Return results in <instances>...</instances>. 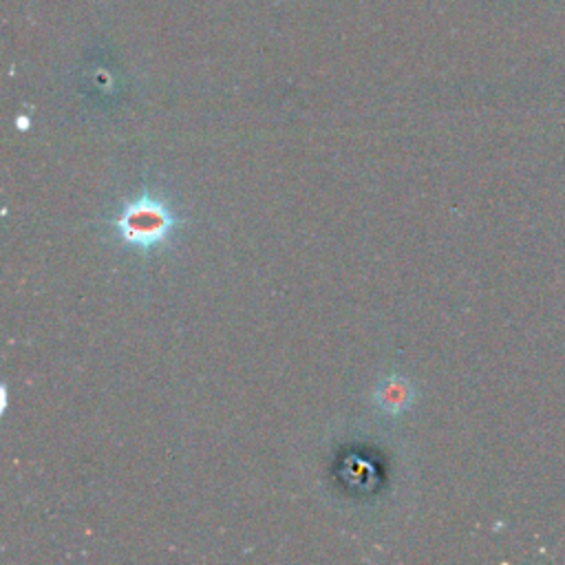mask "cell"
Listing matches in <instances>:
<instances>
[{"label": "cell", "mask_w": 565, "mask_h": 565, "mask_svg": "<svg viewBox=\"0 0 565 565\" xmlns=\"http://www.w3.org/2000/svg\"><path fill=\"white\" fill-rule=\"evenodd\" d=\"M414 400H416V389L407 378L402 376H389L376 389L378 407L389 416L405 414L414 405Z\"/></svg>", "instance_id": "2"}, {"label": "cell", "mask_w": 565, "mask_h": 565, "mask_svg": "<svg viewBox=\"0 0 565 565\" xmlns=\"http://www.w3.org/2000/svg\"><path fill=\"white\" fill-rule=\"evenodd\" d=\"M111 225L120 244L139 253H152L169 244L180 225V219L164 199L142 193L139 197L124 204Z\"/></svg>", "instance_id": "1"}]
</instances>
